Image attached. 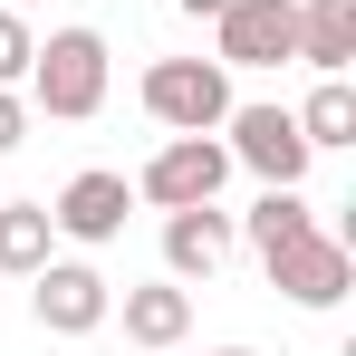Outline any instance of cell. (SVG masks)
<instances>
[{"label":"cell","instance_id":"obj_1","mask_svg":"<svg viewBox=\"0 0 356 356\" xmlns=\"http://www.w3.org/2000/svg\"><path fill=\"white\" fill-rule=\"evenodd\" d=\"M29 116H58V125H87L106 106V39L97 29H49L29 49Z\"/></svg>","mask_w":356,"mask_h":356},{"label":"cell","instance_id":"obj_2","mask_svg":"<svg viewBox=\"0 0 356 356\" xmlns=\"http://www.w3.org/2000/svg\"><path fill=\"white\" fill-rule=\"evenodd\" d=\"M135 97H145V116L164 125V135H222V116H232V67L222 58H154Z\"/></svg>","mask_w":356,"mask_h":356},{"label":"cell","instance_id":"obj_3","mask_svg":"<svg viewBox=\"0 0 356 356\" xmlns=\"http://www.w3.org/2000/svg\"><path fill=\"white\" fill-rule=\"evenodd\" d=\"M222 183H232V145L222 135H164L145 154V174H135V202L183 212V202H222Z\"/></svg>","mask_w":356,"mask_h":356},{"label":"cell","instance_id":"obj_4","mask_svg":"<svg viewBox=\"0 0 356 356\" xmlns=\"http://www.w3.org/2000/svg\"><path fill=\"white\" fill-rule=\"evenodd\" d=\"M29 318H39L49 337H97V327L116 318V289H106L87 260H39V270H29Z\"/></svg>","mask_w":356,"mask_h":356},{"label":"cell","instance_id":"obj_5","mask_svg":"<svg viewBox=\"0 0 356 356\" xmlns=\"http://www.w3.org/2000/svg\"><path fill=\"white\" fill-rule=\"evenodd\" d=\"M212 39H222V67H280L298 58V0H222Z\"/></svg>","mask_w":356,"mask_h":356},{"label":"cell","instance_id":"obj_6","mask_svg":"<svg viewBox=\"0 0 356 356\" xmlns=\"http://www.w3.org/2000/svg\"><path fill=\"white\" fill-rule=\"evenodd\" d=\"M280 289L298 298V308H337V298L356 289V250H347V232H298L280 260H260Z\"/></svg>","mask_w":356,"mask_h":356},{"label":"cell","instance_id":"obj_7","mask_svg":"<svg viewBox=\"0 0 356 356\" xmlns=\"http://www.w3.org/2000/svg\"><path fill=\"white\" fill-rule=\"evenodd\" d=\"M125 212H135V183L106 174V164H87V174H67V193L49 202V232L77 241V250H97V241L125 232Z\"/></svg>","mask_w":356,"mask_h":356},{"label":"cell","instance_id":"obj_8","mask_svg":"<svg viewBox=\"0 0 356 356\" xmlns=\"http://www.w3.org/2000/svg\"><path fill=\"white\" fill-rule=\"evenodd\" d=\"M222 125H232V135H222L232 164H250L260 183H298V174H308V135H298L289 106H232Z\"/></svg>","mask_w":356,"mask_h":356},{"label":"cell","instance_id":"obj_9","mask_svg":"<svg viewBox=\"0 0 356 356\" xmlns=\"http://www.w3.org/2000/svg\"><path fill=\"white\" fill-rule=\"evenodd\" d=\"M232 212L222 202H183V212H164V280H212L222 260H232Z\"/></svg>","mask_w":356,"mask_h":356},{"label":"cell","instance_id":"obj_10","mask_svg":"<svg viewBox=\"0 0 356 356\" xmlns=\"http://www.w3.org/2000/svg\"><path fill=\"white\" fill-rule=\"evenodd\" d=\"M298 58L318 77H347L356 67V0H298Z\"/></svg>","mask_w":356,"mask_h":356},{"label":"cell","instance_id":"obj_11","mask_svg":"<svg viewBox=\"0 0 356 356\" xmlns=\"http://www.w3.org/2000/svg\"><path fill=\"white\" fill-rule=\"evenodd\" d=\"M125 337H135V347H183V337H193V289H183V280L125 289Z\"/></svg>","mask_w":356,"mask_h":356},{"label":"cell","instance_id":"obj_12","mask_svg":"<svg viewBox=\"0 0 356 356\" xmlns=\"http://www.w3.org/2000/svg\"><path fill=\"white\" fill-rule=\"evenodd\" d=\"M298 232H318V212L298 202V183H270V193H260V202L241 212V241H250L260 260H280V250H289Z\"/></svg>","mask_w":356,"mask_h":356},{"label":"cell","instance_id":"obj_13","mask_svg":"<svg viewBox=\"0 0 356 356\" xmlns=\"http://www.w3.org/2000/svg\"><path fill=\"white\" fill-rule=\"evenodd\" d=\"M298 135H308V154H327V145H356V87L347 77H318V97L308 106H289Z\"/></svg>","mask_w":356,"mask_h":356},{"label":"cell","instance_id":"obj_14","mask_svg":"<svg viewBox=\"0 0 356 356\" xmlns=\"http://www.w3.org/2000/svg\"><path fill=\"white\" fill-rule=\"evenodd\" d=\"M49 202H0V270H10V280H29V270H39V260H49Z\"/></svg>","mask_w":356,"mask_h":356},{"label":"cell","instance_id":"obj_15","mask_svg":"<svg viewBox=\"0 0 356 356\" xmlns=\"http://www.w3.org/2000/svg\"><path fill=\"white\" fill-rule=\"evenodd\" d=\"M29 49H39V29L0 0V87H19V77H29Z\"/></svg>","mask_w":356,"mask_h":356},{"label":"cell","instance_id":"obj_16","mask_svg":"<svg viewBox=\"0 0 356 356\" xmlns=\"http://www.w3.org/2000/svg\"><path fill=\"white\" fill-rule=\"evenodd\" d=\"M19 145H29V97L0 87V154H19Z\"/></svg>","mask_w":356,"mask_h":356},{"label":"cell","instance_id":"obj_17","mask_svg":"<svg viewBox=\"0 0 356 356\" xmlns=\"http://www.w3.org/2000/svg\"><path fill=\"white\" fill-rule=\"evenodd\" d=\"M174 10H183V19H212V10H222V0H174Z\"/></svg>","mask_w":356,"mask_h":356},{"label":"cell","instance_id":"obj_18","mask_svg":"<svg viewBox=\"0 0 356 356\" xmlns=\"http://www.w3.org/2000/svg\"><path fill=\"white\" fill-rule=\"evenodd\" d=\"M212 356H250V347H212Z\"/></svg>","mask_w":356,"mask_h":356},{"label":"cell","instance_id":"obj_19","mask_svg":"<svg viewBox=\"0 0 356 356\" xmlns=\"http://www.w3.org/2000/svg\"><path fill=\"white\" fill-rule=\"evenodd\" d=\"M10 10H29V0H10Z\"/></svg>","mask_w":356,"mask_h":356}]
</instances>
